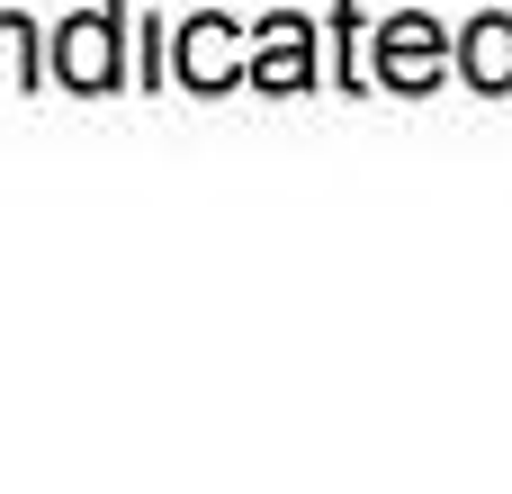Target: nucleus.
<instances>
[{"label":"nucleus","instance_id":"nucleus-1","mask_svg":"<svg viewBox=\"0 0 512 494\" xmlns=\"http://www.w3.org/2000/svg\"><path fill=\"white\" fill-rule=\"evenodd\" d=\"M72 72H81V81H90V72H108V36H99V27H81V36H72Z\"/></svg>","mask_w":512,"mask_h":494}]
</instances>
